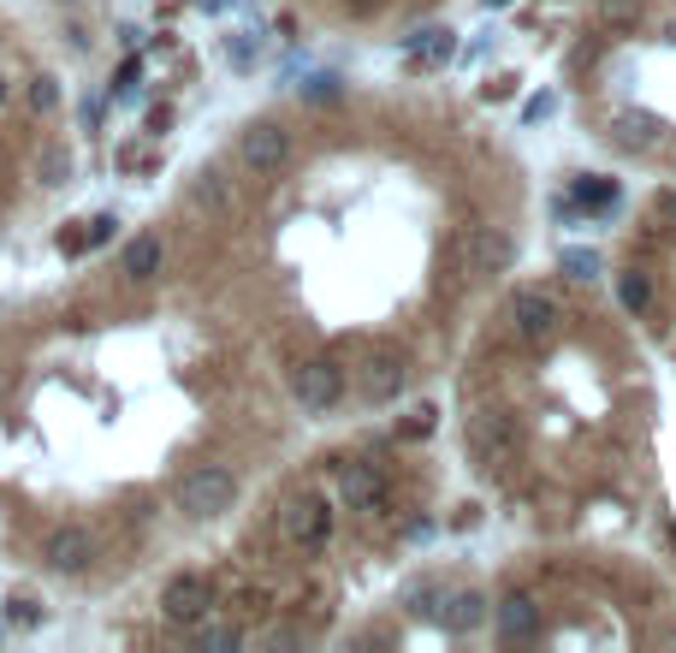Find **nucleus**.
<instances>
[{
	"mask_svg": "<svg viewBox=\"0 0 676 653\" xmlns=\"http://www.w3.org/2000/svg\"><path fill=\"white\" fill-rule=\"evenodd\" d=\"M172 499H179V511H184V517H196V522L226 517L232 505H238V475H232L226 463H196V470H184V475H179Z\"/></svg>",
	"mask_w": 676,
	"mask_h": 653,
	"instance_id": "nucleus-1",
	"label": "nucleus"
},
{
	"mask_svg": "<svg viewBox=\"0 0 676 653\" xmlns=\"http://www.w3.org/2000/svg\"><path fill=\"white\" fill-rule=\"evenodd\" d=\"M463 440H469V458H475L481 470H505V463L522 458V423L510 410H493V404L469 416Z\"/></svg>",
	"mask_w": 676,
	"mask_h": 653,
	"instance_id": "nucleus-2",
	"label": "nucleus"
},
{
	"mask_svg": "<svg viewBox=\"0 0 676 653\" xmlns=\"http://www.w3.org/2000/svg\"><path fill=\"white\" fill-rule=\"evenodd\" d=\"M510 261H517V238H510L505 226H475V232H463V244H458V280H493Z\"/></svg>",
	"mask_w": 676,
	"mask_h": 653,
	"instance_id": "nucleus-3",
	"label": "nucleus"
},
{
	"mask_svg": "<svg viewBox=\"0 0 676 653\" xmlns=\"http://www.w3.org/2000/svg\"><path fill=\"white\" fill-rule=\"evenodd\" d=\"M279 534H285L291 547H303V553H320V547L333 541V511L320 493H291L285 505H279Z\"/></svg>",
	"mask_w": 676,
	"mask_h": 653,
	"instance_id": "nucleus-4",
	"label": "nucleus"
},
{
	"mask_svg": "<svg viewBox=\"0 0 676 653\" xmlns=\"http://www.w3.org/2000/svg\"><path fill=\"white\" fill-rule=\"evenodd\" d=\"M409 386V357L398 351V345H369L357 362V392L369 404H392L398 392Z\"/></svg>",
	"mask_w": 676,
	"mask_h": 653,
	"instance_id": "nucleus-5",
	"label": "nucleus"
},
{
	"mask_svg": "<svg viewBox=\"0 0 676 653\" xmlns=\"http://www.w3.org/2000/svg\"><path fill=\"white\" fill-rule=\"evenodd\" d=\"M291 161V131L279 120H249L238 131V167L256 172V179H273L279 167Z\"/></svg>",
	"mask_w": 676,
	"mask_h": 653,
	"instance_id": "nucleus-6",
	"label": "nucleus"
},
{
	"mask_svg": "<svg viewBox=\"0 0 676 653\" xmlns=\"http://www.w3.org/2000/svg\"><path fill=\"white\" fill-rule=\"evenodd\" d=\"M95 553H101V541L83 522H54V529L42 534V564H48L54 576H83L95 564Z\"/></svg>",
	"mask_w": 676,
	"mask_h": 653,
	"instance_id": "nucleus-7",
	"label": "nucleus"
},
{
	"mask_svg": "<svg viewBox=\"0 0 676 653\" xmlns=\"http://www.w3.org/2000/svg\"><path fill=\"white\" fill-rule=\"evenodd\" d=\"M291 398H297L308 416H327L333 404L345 398V369H338V362H327V357L297 362V369H291Z\"/></svg>",
	"mask_w": 676,
	"mask_h": 653,
	"instance_id": "nucleus-8",
	"label": "nucleus"
},
{
	"mask_svg": "<svg viewBox=\"0 0 676 653\" xmlns=\"http://www.w3.org/2000/svg\"><path fill=\"white\" fill-rule=\"evenodd\" d=\"M505 322H510V333H517L522 345H547L557 333V297L540 292V285H522V292L505 303Z\"/></svg>",
	"mask_w": 676,
	"mask_h": 653,
	"instance_id": "nucleus-9",
	"label": "nucleus"
},
{
	"mask_svg": "<svg viewBox=\"0 0 676 653\" xmlns=\"http://www.w3.org/2000/svg\"><path fill=\"white\" fill-rule=\"evenodd\" d=\"M209 606H214V583H209V576H196V571H179L167 588H160V618L184 623V630L209 618Z\"/></svg>",
	"mask_w": 676,
	"mask_h": 653,
	"instance_id": "nucleus-10",
	"label": "nucleus"
},
{
	"mask_svg": "<svg viewBox=\"0 0 676 653\" xmlns=\"http://www.w3.org/2000/svg\"><path fill=\"white\" fill-rule=\"evenodd\" d=\"M338 493H345L350 511H380V499H386V482H380L374 463L345 458V463H338Z\"/></svg>",
	"mask_w": 676,
	"mask_h": 653,
	"instance_id": "nucleus-11",
	"label": "nucleus"
},
{
	"mask_svg": "<svg viewBox=\"0 0 676 653\" xmlns=\"http://www.w3.org/2000/svg\"><path fill=\"white\" fill-rule=\"evenodd\" d=\"M493 623H498L505 642H528V635H540V600H534V594H522V588H510L505 600L493 606Z\"/></svg>",
	"mask_w": 676,
	"mask_h": 653,
	"instance_id": "nucleus-12",
	"label": "nucleus"
},
{
	"mask_svg": "<svg viewBox=\"0 0 676 653\" xmlns=\"http://www.w3.org/2000/svg\"><path fill=\"white\" fill-rule=\"evenodd\" d=\"M611 143L617 149H658V143H665V125L653 120V113H641V108H617L611 113Z\"/></svg>",
	"mask_w": 676,
	"mask_h": 653,
	"instance_id": "nucleus-13",
	"label": "nucleus"
},
{
	"mask_svg": "<svg viewBox=\"0 0 676 653\" xmlns=\"http://www.w3.org/2000/svg\"><path fill=\"white\" fill-rule=\"evenodd\" d=\"M125 280L131 285H149V280H160V268H167V244L155 238V232H137V238L125 244Z\"/></svg>",
	"mask_w": 676,
	"mask_h": 653,
	"instance_id": "nucleus-14",
	"label": "nucleus"
},
{
	"mask_svg": "<svg viewBox=\"0 0 676 653\" xmlns=\"http://www.w3.org/2000/svg\"><path fill=\"white\" fill-rule=\"evenodd\" d=\"M587 19H594V31L623 36L641 24V0H587Z\"/></svg>",
	"mask_w": 676,
	"mask_h": 653,
	"instance_id": "nucleus-15",
	"label": "nucleus"
},
{
	"mask_svg": "<svg viewBox=\"0 0 676 653\" xmlns=\"http://www.w3.org/2000/svg\"><path fill=\"white\" fill-rule=\"evenodd\" d=\"M404 48H409V60H416V66H446L451 54H458V36L433 24V31H416V36L404 42Z\"/></svg>",
	"mask_w": 676,
	"mask_h": 653,
	"instance_id": "nucleus-16",
	"label": "nucleus"
},
{
	"mask_svg": "<svg viewBox=\"0 0 676 653\" xmlns=\"http://www.w3.org/2000/svg\"><path fill=\"white\" fill-rule=\"evenodd\" d=\"M446 630H458V635H469V630H481V623H487V594H475V588H463L458 600L446 606Z\"/></svg>",
	"mask_w": 676,
	"mask_h": 653,
	"instance_id": "nucleus-17",
	"label": "nucleus"
},
{
	"mask_svg": "<svg viewBox=\"0 0 676 653\" xmlns=\"http://www.w3.org/2000/svg\"><path fill=\"white\" fill-rule=\"evenodd\" d=\"M617 303H623L629 315H646V303H653V273H646V268L617 273Z\"/></svg>",
	"mask_w": 676,
	"mask_h": 653,
	"instance_id": "nucleus-18",
	"label": "nucleus"
},
{
	"mask_svg": "<svg viewBox=\"0 0 676 653\" xmlns=\"http://www.w3.org/2000/svg\"><path fill=\"white\" fill-rule=\"evenodd\" d=\"M599 268H606V261H599V250H582V244L557 256V273H564L570 285H594V280H599Z\"/></svg>",
	"mask_w": 676,
	"mask_h": 653,
	"instance_id": "nucleus-19",
	"label": "nucleus"
},
{
	"mask_svg": "<svg viewBox=\"0 0 676 653\" xmlns=\"http://www.w3.org/2000/svg\"><path fill=\"white\" fill-rule=\"evenodd\" d=\"M297 95L315 101V108H333V101L345 95V78H338V71H308V78L297 83Z\"/></svg>",
	"mask_w": 676,
	"mask_h": 653,
	"instance_id": "nucleus-20",
	"label": "nucleus"
},
{
	"mask_svg": "<svg viewBox=\"0 0 676 653\" xmlns=\"http://www.w3.org/2000/svg\"><path fill=\"white\" fill-rule=\"evenodd\" d=\"M190 196H196L202 209H214V214H226V209H232V191H226V179H219L214 167H202V172H196V184H190Z\"/></svg>",
	"mask_w": 676,
	"mask_h": 653,
	"instance_id": "nucleus-21",
	"label": "nucleus"
},
{
	"mask_svg": "<svg viewBox=\"0 0 676 653\" xmlns=\"http://www.w3.org/2000/svg\"><path fill=\"white\" fill-rule=\"evenodd\" d=\"M42 184H48V191H60V184L71 179V155H66V143H48V149H42Z\"/></svg>",
	"mask_w": 676,
	"mask_h": 653,
	"instance_id": "nucleus-22",
	"label": "nucleus"
},
{
	"mask_svg": "<svg viewBox=\"0 0 676 653\" xmlns=\"http://www.w3.org/2000/svg\"><path fill=\"white\" fill-rule=\"evenodd\" d=\"M24 101H31L36 113H54V108H60V78H48V71L31 78V83H24Z\"/></svg>",
	"mask_w": 676,
	"mask_h": 653,
	"instance_id": "nucleus-23",
	"label": "nucleus"
},
{
	"mask_svg": "<svg viewBox=\"0 0 676 653\" xmlns=\"http://www.w3.org/2000/svg\"><path fill=\"white\" fill-rule=\"evenodd\" d=\"M576 202H582V209H611V202H617V184H611V179H582V184H576Z\"/></svg>",
	"mask_w": 676,
	"mask_h": 653,
	"instance_id": "nucleus-24",
	"label": "nucleus"
},
{
	"mask_svg": "<svg viewBox=\"0 0 676 653\" xmlns=\"http://www.w3.org/2000/svg\"><path fill=\"white\" fill-rule=\"evenodd\" d=\"M196 642L209 648V653H232V648L244 642V630H232V623H209V630H202Z\"/></svg>",
	"mask_w": 676,
	"mask_h": 653,
	"instance_id": "nucleus-25",
	"label": "nucleus"
},
{
	"mask_svg": "<svg viewBox=\"0 0 676 653\" xmlns=\"http://www.w3.org/2000/svg\"><path fill=\"white\" fill-rule=\"evenodd\" d=\"M7 618L19 623V630H31V623H42V606L31 600V594H19V600H7Z\"/></svg>",
	"mask_w": 676,
	"mask_h": 653,
	"instance_id": "nucleus-26",
	"label": "nucleus"
},
{
	"mask_svg": "<svg viewBox=\"0 0 676 653\" xmlns=\"http://www.w3.org/2000/svg\"><path fill=\"white\" fill-rule=\"evenodd\" d=\"M113 232H120V221H113V214H95V221L83 226V244H90V250L95 244H113Z\"/></svg>",
	"mask_w": 676,
	"mask_h": 653,
	"instance_id": "nucleus-27",
	"label": "nucleus"
},
{
	"mask_svg": "<svg viewBox=\"0 0 676 653\" xmlns=\"http://www.w3.org/2000/svg\"><path fill=\"white\" fill-rule=\"evenodd\" d=\"M226 54H232V66H256V36H232Z\"/></svg>",
	"mask_w": 676,
	"mask_h": 653,
	"instance_id": "nucleus-28",
	"label": "nucleus"
},
{
	"mask_svg": "<svg viewBox=\"0 0 676 653\" xmlns=\"http://www.w3.org/2000/svg\"><path fill=\"white\" fill-rule=\"evenodd\" d=\"M137 78H143V66H137V60H125V66H120V78H113V95H131V83H137Z\"/></svg>",
	"mask_w": 676,
	"mask_h": 653,
	"instance_id": "nucleus-29",
	"label": "nucleus"
},
{
	"mask_svg": "<svg viewBox=\"0 0 676 653\" xmlns=\"http://www.w3.org/2000/svg\"><path fill=\"white\" fill-rule=\"evenodd\" d=\"M557 108V101L552 95H534V101H528V108H522V120H547V113Z\"/></svg>",
	"mask_w": 676,
	"mask_h": 653,
	"instance_id": "nucleus-30",
	"label": "nucleus"
},
{
	"mask_svg": "<svg viewBox=\"0 0 676 653\" xmlns=\"http://www.w3.org/2000/svg\"><path fill=\"white\" fill-rule=\"evenodd\" d=\"M658 214H665V221L676 226V184H671V191H665V196H658Z\"/></svg>",
	"mask_w": 676,
	"mask_h": 653,
	"instance_id": "nucleus-31",
	"label": "nucleus"
},
{
	"mask_svg": "<svg viewBox=\"0 0 676 653\" xmlns=\"http://www.w3.org/2000/svg\"><path fill=\"white\" fill-rule=\"evenodd\" d=\"M665 42H671V48H676V12H671V19H665Z\"/></svg>",
	"mask_w": 676,
	"mask_h": 653,
	"instance_id": "nucleus-32",
	"label": "nucleus"
},
{
	"mask_svg": "<svg viewBox=\"0 0 676 653\" xmlns=\"http://www.w3.org/2000/svg\"><path fill=\"white\" fill-rule=\"evenodd\" d=\"M7 95H12V90H7V78H0V101H7Z\"/></svg>",
	"mask_w": 676,
	"mask_h": 653,
	"instance_id": "nucleus-33",
	"label": "nucleus"
},
{
	"mask_svg": "<svg viewBox=\"0 0 676 653\" xmlns=\"http://www.w3.org/2000/svg\"><path fill=\"white\" fill-rule=\"evenodd\" d=\"M487 7H510V0H487Z\"/></svg>",
	"mask_w": 676,
	"mask_h": 653,
	"instance_id": "nucleus-34",
	"label": "nucleus"
}]
</instances>
